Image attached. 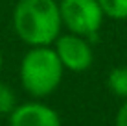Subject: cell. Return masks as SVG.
I'll return each instance as SVG.
<instances>
[{
    "label": "cell",
    "instance_id": "obj_5",
    "mask_svg": "<svg viewBox=\"0 0 127 126\" xmlns=\"http://www.w3.org/2000/svg\"><path fill=\"white\" fill-rule=\"evenodd\" d=\"M9 126H61V119L57 111L46 104L26 102L13 108Z\"/></svg>",
    "mask_w": 127,
    "mask_h": 126
},
{
    "label": "cell",
    "instance_id": "obj_8",
    "mask_svg": "<svg viewBox=\"0 0 127 126\" xmlns=\"http://www.w3.org/2000/svg\"><path fill=\"white\" fill-rule=\"evenodd\" d=\"M15 106H17V98L13 89L0 82V115H9Z\"/></svg>",
    "mask_w": 127,
    "mask_h": 126
},
{
    "label": "cell",
    "instance_id": "obj_7",
    "mask_svg": "<svg viewBox=\"0 0 127 126\" xmlns=\"http://www.w3.org/2000/svg\"><path fill=\"white\" fill-rule=\"evenodd\" d=\"M103 15L114 20L127 19V0H98Z\"/></svg>",
    "mask_w": 127,
    "mask_h": 126
},
{
    "label": "cell",
    "instance_id": "obj_3",
    "mask_svg": "<svg viewBox=\"0 0 127 126\" xmlns=\"http://www.w3.org/2000/svg\"><path fill=\"white\" fill-rule=\"evenodd\" d=\"M59 13L63 26L87 39H96L105 17L98 0H61Z\"/></svg>",
    "mask_w": 127,
    "mask_h": 126
},
{
    "label": "cell",
    "instance_id": "obj_6",
    "mask_svg": "<svg viewBox=\"0 0 127 126\" xmlns=\"http://www.w3.org/2000/svg\"><path fill=\"white\" fill-rule=\"evenodd\" d=\"M107 87L112 95L127 98V67H114L107 74Z\"/></svg>",
    "mask_w": 127,
    "mask_h": 126
},
{
    "label": "cell",
    "instance_id": "obj_9",
    "mask_svg": "<svg viewBox=\"0 0 127 126\" xmlns=\"http://www.w3.org/2000/svg\"><path fill=\"white\" fill-rule=\"evenodd\" d=\"M114 126H127V98L124 100L120 108H118V113L114 119Z\"/></svg>",
    "mask_w": 127,
    "mask_h": 126
},
{
    "label": "cell",
    "instance_id": "obj_2",
    "mask_svg": "<svg viewBox=\"0 0 127 126\" xmlns=\"http://www.w3.org/2000/svg\"><path fill=\"white\" fill-rule=\"evenodd\" d=\"M64 67L50 46H32L19 67V78L26 93L42 98L52 95L63 80Z\"/></svg>",
    "mask_w": 127,
    "mask_h": 126
},
{
    "label": "cell",
    "instance_id": "obj_10",
    "mask_svg": "<svg viewBox=\"0 0 127 126\" xmlns=\"http://www.w3.org/2000/svg\"><path fill=\"white\" fill-rule=\"evenodd\" d=\"M2 65H4V58H2V54H0V69H2Z\"/></svg>",
    "mask_w": 127,
    "mask_h": 126
},
{
    "label": "cell",
    "instance_id": "obj_1",
    "mask_svg": "<svg viewBox=\"0 0 127 126\" xmlns=\"http://www.w3.org/2000/svg\"><path fill=\"white\" fill-rule=\"evenodd\" d=\"M61 26L59 4L55 0H19L13 9V28L30 46L52 45Z\"/></svg>",
    "mask_w": 127,
    "mask_h": 126
},
{
    "label": "cell",
    "instance_id": "obj_4",
    "mask_svg": "<svg viewBox=\"0 0 127 126\" xmlns=\"http://www.w3.org/2000/svg\"><path fill=\"white\" fill-rule=\"evenodd\" d=\"M54 43H55L54 50L64 69L72 72H83L90 69V65L94 61V52L90 48V43L87 41V37L70 32L66 35H57Z\"/></svg>",
    "mask_w": 127,
    "mask_h": 126
}]
</instances>
